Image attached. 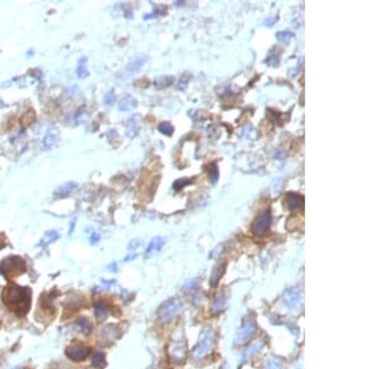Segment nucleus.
Instances as JSON below:
<instances>
[{
	"mask_svg": "<svg viewBox=\"0 0 372 369\" xmlns=\"http://www.w3.org/2000/svg\"><path fill=\"white\" fill-rule=\"evenodd\" d=\"M2 301L10 311L23 317L31 307V290L17 283H10L3 290Z\"/></svg>",
	"mask_w": 372,
	"mask_h": 369,
	"instance_id": "nucleus-1",
	"label": "nucleus"
},
{
	"mask_svg": "<svg viewBox=\"0 0 372 369\" xmlns=\"http://www.w3.org/2000/svg\"><path fill=\"white\" fill-rule=\"evenodd\" d=\"M213 347H215V333L212 328H205L200 334V339L192 352V357L196 360H201L212 352Z\"/></svg>",
	"mask_w": 372,
	"mask_h": 369,
	"instance_id": "nucleus-2",
	"label": "nucleus"
},
{
	"mask_svg": "<svg viewBox=\"0 0 372 369\" xmlns=\"http://www.w3.org/2000/svg\"><path fill=\"white\" fill-rule=\"evenodd\" d=\"M26 271V264L19 256H9L0 263V274L7 280H12Z\"/></svg>",
	"mask_w": 372,
	"mask_h": 369,
	"instance_id": "nucleus-3",
	"label": "nucleus"
},
{
	"mask_svg": "<svg viewBox=\"0 0 372 369\" xmlns=\"http://www.w3.org/2000/svg\"><path fill=\"white\" fill-rule=\"evenodd\" d=\"M181 306L180 301L176 298H171L165 301L162 306L159 307V311H158V316H159V320L162 322H169V321L173 320L178 316L179 314L181 312Z\"/></svg>",
	"mask_w": 372,
	"mask_h": 369,
	"instance_id": "nucleus-4",
	"label": "nucleus"
},
{
	"mask_svg": "<svg viewBox=\"0 0 372 369\" xmlns=\"http://www.w3.org/2000/svg\"><path fill=\"white\" fill-rule=\"evenodd\" d=\"M272 223V214L269 209H264L263 211L258 214L256 219H254L252 224V232L256 236H264L268 232L269 228H271Z\"/></svg>",
	"mask_w": 372,
	"mask_h": 369,
	"instance_id": "nucleus-5",
	"label": "nucleus"
},
{
	"mask_svg": "<svg viewBox=\"0 0 372 369\" xmlns=\"http://www.w3.org/2000/svg\"><path fill=\"white\" fill-rule=\"evenodd\" d=\"M257 332V325L256 321L252 317L245 318L242 322L240 331L236 334V343L237 344H245L250 341Z\"/></svg>",
	"mask_w": 372,
	"mask_h": 369,
	"instance_id": "nucleus-6",
	"label": "nucleus"
},
{
	"mask_svg": "<svg viewBox=\"0 0 372 369\" xmlns=\"http://www.w3.org/2000/svg\"><path fill=\"white\" fill-rule=\"evenodd\" d=\"M90 354H91L90 347L85 346V344L82 343H75L66 349V355H67L71 360H75V362L85 360Z\"/></svg>",
	"mask_w": 372,
	"mask_h": 369,
	"instance_id": "nucleus-7",
	"label": "nucleus"
},
{
	"mask_svg": "<svg viewBox=\"0 0 372 369\" xmlns=\"http://www.w3.org/2000/svg\"><path fill=\"white\" fill-rule=\"evenodd\" d=\"M58 137H60V132L56 127H50L47 130L46 135H45L44 141H42V146H44V149L49 151V149L53 148V147L57 144L58 142Z\"/></svg>",
	"mask_w": 372,
	"mask_h": 369,
	"instance_id": "nucleus-8",
	"label": "nucleus"
},
{
	"mask_svg": "<svg viewBox=\"0 0 372 369\" xmlns=\"http://www.w3.org/2000/svg\"><path fill=\"white\" fill-rule=\"evenodd\" d=\"M146 60H148V56L146 55H139V56H135L134 58H132L129 65H128L127 69H125V72H127L128 76H129V75L136 74V72L140 70L141 66L145 64Z\"/></svg>",
	"mask_w": 372,
	"mask_h": 369,
	"instance_id": "nucleus-9",
	"label": "nucleus"
},
{
	"mask_svg": "<svg viewBox=\"0 0 372 369\" xmlns=\"http://www.w3.org/2000/svg\"><path fill=\"white\" fill-rule=\"evenodd\" d=\"M285 203H287L289 210L291 211L301 210V208L303 207L304 198L303 195H299L296 193H289L287 194V197H285Z\"/></svg>",
	"mask_w": 372,
	"mask_h": 369,
	"instance_id": "nucleus-10",
	"label": "nucleus"
},
{
	"mask_svg": "<svg viewBox=\"0 0 372 369\" xmlns=\"http://www.w3.org/2000/svg\"><path fill=\"white\" fill-rule=\"evenodd\" d=\"M77 188V183L75 181H67V183H63L62 186L58 187L57 189L55 191V197L61 199V198H66L69 197Z\"/></svg>",
	"mask_w": 372,
	"mask_h": 369,
	"instance_id": "nucleus-11",
	"label": "nucleus"
},
{
	"mask_svg": "<svg viewBox=\"0 0 372 369\" xmlns=\"http://www.w3.org/2000/svg\"><path fill=\"white\" fill-rule=\"evenodd\" d=\"M164 244H165V239H163V237H154V239L151 241V244L148 245V248H146V251H145L146 258L162 250V248L164 246Z\"/></svg>",
	"mask_w": 372,
	"mask_h": 369,
	"instance_id": "nucleus-12",
	"label": "nucleus"
},
{
	"mask_svg": "<svg viewBox=\"0 0 372 369\" xmlns=\"http://www.w3.org/2000/svg\"><path fill=\"white\" fill-rule=\"evenodd\" d=\"M109 304L104 301H98L95 303V316L98 320H103L109 314Z\"/></svg>",
	"mask_w": 372,
	"mask_h": 369,
	"instance_id": "nucleus-13",
	"label": "nucleus"
},
{
	"mask_svg": "<svg viewBox=\"0 0 372 369\" xmlns=\"http://www.w3.org/2000/svg\"><path fill=\"white\" fill-rule=\"evenodd\" d=\"M118 107L120 111L123 112H127V111H132L136 107V101L134 97L132 96H125L122 101H119Z\"/></svg>",
	"mask_w": 372,
	"mask_h": 369,
	"instance_id": "nucleus-14",
	"label": "nucleus"
},
{
	"mask_svg": "<svg viewBox=\"0 0 372 369\" xmlns=\"http://www.w3.org/2000/svg\"><path fill=\"white\" fill-rule=\"evenodd\" d=\"M225 269H226V263H224L222 265L221 264L217 265V266H216L215 269H213L212 274H211V277H210L211 286H216V285H217L218 280H220L222 275H224Z\"/></svg>",
	"mask_w": 372,
	"mask_h": 369,
	"instance_id": "nucleus-15",
	"label": "nucleus"
},
{
	"mask_svg": "<svg viewBox=\"0 0 372 369\" xmlns=\"http://www.w3.org/2000/svg\"><path fill=\"white\" fill-rule=\"evenodd\" d=\"M76 326L84 334H90L93 327L92 323L90 322V320H87V318H85V317L79 318V320L76 321Z\"/></svg>",
	"mask_w": 372,
	"mask_h": 369,
	"instance_id": "nucleus-16",
	"label": "nucleus"
},
{
	"mask_svg": "<svg viewBox=\"0 0 372 369\" xmlns=\"http://www.w3.org/2000/svg\"><path fill=\"white\" fill-rule=\"evenodd\" d=\"M301 299V293L296 290H288L284 295V301L287 302L289 306H294Z\"/></svg>",
	"mask_w": 372,
	"mask_h": 369,
	"instance_id": "nucleus-17",
	"label": "nucleus"
},
{
	"mask_svg": "<svg viewBox=\"0 0 372 369\" xmlns=\"http://www.w3.org/2000/svg\"><path fill=\"white\" fill-rule=\"evenodd\" d=\"M57 239H58V232L56 231V230H50V231H47L46 234H45V236L42 237L39 246H42V248H45V246L51 244V242L56 241Z\"/></svg>",
	"mask_w": 372,
	"mask_h": 369,
	"instance_id": "nucleus-18",
	"label": "nucleus"
},
{
	"mask_svg": "<svg viewBox=\"0 0 372 369\" xmlns=\"http://www.w3.org/2000/svg\"><path fill=\"white\" fill-rule=\"evenodd\" d=\"M77 76L80 79H85L88 76V70H87V57H81L79 61V65L76 69Z\"/></svg>",
	"mask_w": 372,
	"mask_h": 369,
	"instance_id": "nucleus-19",
	"label": "nucleus"
},
{
	"mask_svg": "<svg viewBox=\"0 0 372 369\" xmlns=\"http://www.w3.org/2000/svg\"><path fill=\"white\" fill-rule=\"evenodd\" d=\"M279 56H280V51H278L277 47H273L272 51L269 52L268 57L266 58V64L271 66H278L279 64Z\"/></svg>",
	"mask_w": 372,
	"mask_h": 369,
	"instance_id": "nucleus-20",
	"label": "nucleus"
},
{
	"mask_svg": "<svg viewBox=\"0 0 372 369\" xmlns=\"http://www.w3.org/2000/svg\"><path fill=\"white\" fill-rule=\"evenodd\" d=\"M208 175H210V181L212 184H216L218 180V176H220V170H218L217 163H212V164L208 167Z\"/></svg>",
	"mask_w": 372,
	"mask_h": 369,
	"instance_id": "nucleus-21",
	"label": "nucleus"
},
{
	"mask_svg": "<svg viewBox=\"0 0 372 369\" xmlns=\"http://www.w3.org/2000/svg\"><path fill=\"white\" fill-rule=\"evenodd\" d=\"M92 365L96 368H103L106 365V360H104V354L102 352L95 353L92 359Z\"/></svg>",
	"mask_w": 372,
	"mask_h": 369,
	"instance_id": "nucleus-22",
	"label": "nucleus"
},
{
	"mask_svg": "<svg viewBox=\"0 0 372 369\" xmlns=\"http://www.w3.org/2000/svg\"><path fill=\"white\" fill-rule=\"evenodd\" d=\"M158 130H159L160 133L165 136H173L174 133V127L171 126V123L169 122H163L158 126Z\"/></svg>",
	"mask_w": 372,
	"mask_h": 369,
	"instance_id": "nucleus-23",
	"label": "nucleus"
},
{
	"mask_svg": "<svg viewBox=\"0 0 372 369\" xmlns=\"http://www.w3.org/2000/svg\"><path fill=\"white\" fill-rule=\"evenodd\" d=\"M293 37H294V34L290 33V31H287V30L280 31V33L277 34V39L284 45L289 44V42H290V40L293 39Z\"/></svg>",
	"mask_w": 372,
	"mask_h": 369,
	"instance_id": "nucleus-24",
	"label": "nucleus"
},
{
	"mask_svg": "<svg viewBox=\"0 0 372 369\" xmlns=\"http://www.w3.org/2000/svg\"><path fill=\"white\" fill-rule=\"evenodd\" d=\"M225 304H226V299H225L224 296L218 295L217 297L215 298V301H213V304H212L213 311H215V312H221L222 310L225 309Z\"/></svg>",
	"mask_w": 372,
	"mask_h": 369,
	"instance_id": "nucleus-25",
	"label": "nucleus"
},
{
	"mask_svg": "<svg viewBox=\"0 0 372 369\" xmlns=\"http://www.w3.org/2000/svg\"><path fill=\"white\" fill-rule=\"evenodd\" d=\"M191 181H192V180H190V179H186V178H184V179H178V180H176L175 183L173 184V189H174V191H175V192H180L181 189H184V188H185L186 186H189V184L191 183Z\"/></svg>",
	"mask_w": 372,
	"mask_h": 369,
	"instance_id": "nucleus-26",
	"label": "nucleus"
},
{
	"mask_svg": "<svg viewBox=\"0 0 372 369\" xmlns=\"http://www.w3.org/2000/svg\"><path fill=\"white\" fill-rule=\"evenodd\" d=\"M173 82H174L173 76H163L157 80V86L158 87H168V86H170V85H173Z\"/></svg>",
	"mask_w": 372,
	"mask_h": 369,
	"instance_id": "nucleus-27",
	"label": "nucleus"
},
{
	"mask_svg": "<svg viewBox=\"0 0 372 369\" xmlns=\"http://www.w3.org/2000/svg\"><path fill=\"white\" fill-rule=\"evenodd\" d=\"M114 101H116V95H114L113 91H108V92L104 95V98H103V102L104 105L106 106H112L114 103Z\"/></svg>",
	"mask_w": 372,
	"mask_h": 369,
	"instance_id": "nucleus-28",
	"label": "nucleus"
},
{
	"mask_svg": "<svg viewBox=\"0 0 372 369\" xmlns=\"http://www.w3.org/2000/svg\"><path fill=\"white\" fill-rule=\"evenodd\" d=\"M139 116H133L132 118L129 119V123H128V132H129V135L132 133V136H134L136 133V125H138L139 121H135L136 118H138Z\"/></svg>",
	"mask_w": 372,
	"mask_h": 369,
	"instance_id": "nucleus-29",
	"label": "nucleus"
},
{
	"mask_svg": "<svg viewBox=\"0 0 372 369\" xmlns=\"http://www.w3.org/2000/svg\"><path fill=\"white\" fill-rule=\"evenodd\" d=\"M98 241H100V235H98L97 232H93V234L91 235V237H90V242H91V244L95 245V244H97Z\"/></svg>",
	"mask_w": 372,
	"mask_h": 369,
	"instance_id": "nucleus-30",
	"label": "nucleus"
},
{
	"mask_svg": "<svg viewBox=\"0 0 372 369\" xmlns=\"http://www.w3.org/2000/svg\"><path fill=\"white\" fill-rule=\"evenodd\" d=\"M275 20H277V17H275V18H272V19H266V20H264V25H266V26H273V25H274V23H275Z\"/></svg>",
	"mask_w": 372,
	"mask_h": 369,
	"instance_id": "nucleus-31",
	"label": "nucleus"
}]
</instances>
